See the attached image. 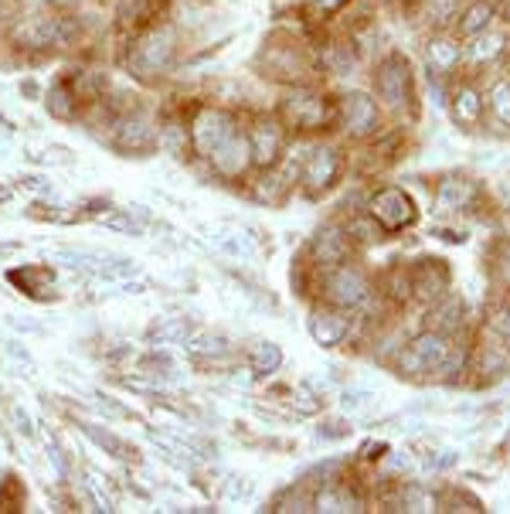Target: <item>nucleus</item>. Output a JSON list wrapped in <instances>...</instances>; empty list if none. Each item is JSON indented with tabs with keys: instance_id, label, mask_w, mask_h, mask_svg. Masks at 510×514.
<instances>
[{
	"instance_id": "nucleus-25",
	"label": "nucleus",
	"mask_w": 510,
	"mask_h": 514,
	"mask_svg": "<svg viewBox=\"0 0 510 514\" xmlns=\"http://www.w3.org/2000/svg\"><path fill=\"white\" fill-rule=\"evenodd\" d=\"M279 361H283V355H279L276 344H272V341H255V348L249 355L252 375H272L279 368Z\"/></svg>"
},
{
	"instance_id": "nucleus-38",
	"label": "nucleus",
	"mask_w": 510,
	"mask_h": 514,
	"mask_svg": "<svg viewBox=\"0 0 510 514\" xmlns=\"http://www.w3.org/2000/svg\"><path fill=\"white\" fill-rule=\"evenodd\" d=\"M306 4H310L313 11H320V14H334L337 7L347 4V0H306Z\"/></svg>"
},
{
	"instance_id": "nucleus-37",
	"label": "nucleus",
	"mask_w": 510,
	"mask_h": 514,
	"mask_svg": "<svg viewBox=\"0 0 510 514\" xmlns=\"http://www.w3.org/2000/svg\"><path fill=\"white\" fill-rule=\"evenodd\" d=\"M4 351H7V355H11L14 361H21V365H28V368H31V351H24L17 341H7V344H4Z\"/></svg>"
},
{
	"instance_id": "nucleus-20",
	"label": "nucleus",
	"mask_w": 510,
	"mask_h": 514,
	"mask_svg": "<svg viewBox=\"0 0 510 514\" xmlns=\"http://www.w3.org/2000/svg\"><path fill=\"white\" fill-rule=\"evenodd\" d=\"M160 147L177 160L194 154L191 137H187V116H164V120H160Z\"/></svg>"
},
{
	"instance_id": "nucleus-33",
	"label": "nucleus",
	"mask_w": 510,
	"mask_h": 514,
	"mask_svg": "<svg viewBox=\"0 0 510 514\" xmlns=\"http://www.w3.org/2000/svg\"><path fill=\"white\" fill-rule=\"evenodd\" d=\"M31 160H38V164H75V157H72V150L68 147H48L45 154H31Z\"/></svg>"
},
{
	"instance_id": "nucleus-13",
	"label": "nucleus",
	"mask_w": 510,
	"mask_h": 514,
	"mask_svg": "<svg viewBox=\"0 0 510 514\" xmlns=\"http://www.w3.org/2000/svg\"><path fill=\"white\" fill-rule=\"evenodd\" d=\"M208 164L215 167L218 178H245V171L252 167V147H249V133H245V126L235 133V137H228L215 154L208 157Z\"/></svg>"
},
{
	"instance_id": "nucleus-6",
	"label": "nucleus",
	"mask_w": 510,
	"mask_h": 514,
	"mask_svg": "<svg viewBox=\"0 0 510 514\" xmlns=\"http://www.w3.org/2000/svg\"><path fill=\"white\" fill-rule=\"evenodd\" d=\"M279 120L293 130L303 133H317L337 123V103H330L327 96L306 89V86H289V96L279 106Z\"/></svg>"
},
{
	"instance_id": "nucleus-23",
	"label": "nucleus",
	"mask_w": 510,
	"mask_h": 514,
	"mask_svg": "<svg viewBox=\"0 0 510 514\" xmlns=\"http://www.w3.org/2000/svg\"><path fill=\"white\" fill-rule=\"evenodd\" d=\"M136 372L147 375V378H160V382H164V378H167V382H177V378H181L174 358L164 355V351H150V355L136 358Z\"/></svg>"
},
{
	"instance_id": "nucleus-31",
	"label": "nucleus",
	"mask_w": 510,
	"mask_h": 514,
	"mask_svg": "<svg viewBox=\"0 0 510 514\" xmlns=\"http://www.w3.org/2000/svg\"><path fill=\"white\" fill-rule=\"evenodd\" d=\"M357 501L351 494L337 491V487H327L320 497H317V511H354Z\"/></svg>"
},
{
	"instance_id": "nucleus-24",
	"label": "nucleus",
	"mask_w": 510,
	"mask_h": 514,
	"mask_svg": "<svg viewBox=\"0 0 510 514\" xmlns=\"http://www.w3.org/2000/svg\"><path fill=\"white\" fill-rule=\"evenodd\" d=\"M99 225H106L109 232L119 235H147V222H136V212H126V208H109V212L99 215Z\"/></svg>"
},
{
	"instance_id": "nucleus-19",
	"label": "nucleus",
	"mask_w": 510,
	"mask_h": 514,
	"mask_svg": "<svg viewBox=\"0 0 510 514\" xmlns=\"http://www.w3.org/2000/svg\"><path fill=\"white\" fill-rule=\"evenodd\" d=\"M184 348L194 361H218L228 355V337L218 331H198L194 327L191 337L184 341Z\"/></svg>"
},
{
	"instance_id": "nucleus-34",
	"label": "nucleus",
	"mask_w": 510,
	"mask_h": 514,
	"mask_svg": "<svg viewBox=\"0 0 510 514\" xmlns=\"http://www.w3.org/2000/svg\"><path fill=\"white\" fill-rule=\"evenodd\" d=\"M371 402H374V395H371V392H364V389H347V392H344V399H340V406L361 412V409H368Z\"/></svg>"
},
{
	"instance_id": "nucleus-29",
	"label": "nucleus",
	"mask_w": 510,
	"mask_h": 514,
	"mask_svg": "<svg viewBox=\"0 0 510 514\" xmlns=\"http://www.w3.org/2000/svg\"><path fill=\"white\" fill-rule=\"evenodd\" d=\"M487 109L500 126H510V82L507 79L493 82V89L487 96Z\"/></svg>"
},
{
	"instance_id": "nucleus-35",
	"label": "nucleus",
	"mask_w": 510,
	"mask_h": 514,
	"mask_svg": "<svg viewBox=\"0 0 510 514\" xmlns=\"http://www.w3.org/2000/svg\"><path fill=\"white\" fill-rule=\"evenodd\" d=\"M225 494L232 497V501H238V497H249V494H252V484H249V477H228V487H225Z\"/></svg>"
},
{
	"instance_id": "nucleus-22",
	"label": "nucleus",
	"mask_w": 510,
	"mask_h": 514,
	"mask_svg": "<svg viewBox=\"0 0 510 514\" xmlns=\"http://www.w3.org/2000/svg\"><path fill=\"white\" fill-rule=\"evenodd\" d=\"M85 436H89L92 443L99 446V450H106L109 457H116V460H133L136 457V450L126 440H119V436L113 433V429H102V426H96V423H82L79 426Z\"/></svg>"
},
{
	"instance_id": "nucleus-11",
	"label": "nucleus",
	"mask_w": 510,
	"mask_h": 514,
	"mask_svg": "<svg viewBox=\"0 0 510 514\" xmlns=\"http://www.w3.org/2000/svg\"><path fill=\"white\" fill-rule=\"evenodd\" d=\"M368 208H371V218L378 222L381 232H398V229H405V225L415 218L412 198H408L405 191H398V188L378 191V195L371 198Z\"/></svg>"
},
{
	"instance_id": "nucleus-8",
	"label": "nucleus",
	"mask_w": 510,
	"mask_h": 514,
	"mask_svg": "<svg viewBox=\"0 0 510 514\" xmlns=\"http://www.w3.org/2000/svg\"><path fill=\"white\" fill-rule=\"evenodd\" d=\"M249 133V147H252V167L259 171H272V167L283 160L286 150V123L279 116H255V120L245 126Z\"/></svg>"
},
{
	"instance_id": "nucleus-21",
	"label": "nucleus",
	"mask_w": 510,
	"mask_h": 514,
	"mask_svg": "<svg viewBox=\"0 0 510 514\" xmlns=\"http://www.w3.org/2000/svg\"><path fill=\"white\" fill-rule=\"evenodd\" d=\"M194 324L191 317H157L147 327V341L150 344H184L191 337Z\"/></svg>"
},
{
	"instance_id": "nucleus-2",
	"label": "nucleus",
	"mask_w": 510,
	"mask_h": 514,
	"mask_svg": "<svg viewBox=\"0 0 510 514\" xmlns=\"http://www.w3.org/2000/svg\"><path fill=\"white\" fill-rule=\"evenodd\" d=\"M181 48L184 38L177 21L157 18L143 24V28L130 31V38L123 45V69L136 82H164L181 65Z\"/></svg>"
},
{
	"instance_id": "nucleus-4",
	"label": "nucleus",
	"mask_w": 510,
	"mask_h": 514,
	"mask_svg": "<svg viewBox=\"0 0 510 514\" xmlns=\"http://www.w3.org/2000/svg\"><path fill=\"white\" fill-rule=\"evenodd\" d=\"M255 69L269 75V79L283 82V86H306V75L313 72V65L310 58H306L300 41L276 35L262 45L259 58H255Z\"/></svg>"
},
{
	"instance_id": "nucleus-14",
	"label": "nucleus",
	"mask_w": 510,
	"mask_h": 514,
	"mask_svg": "<svg viewBox=\"0 0 510 514\" xmlns=\"http://www.w3.org/2000/svg\"><path fill=\"white\" fill-rule=\"evenodd\" d=\"M446 358H449V344L436 334H425L419 341L408 344L402 358H398V365L405 368V375H422V372H436Z\"/></svg>"
},
{
	"instance_id": "nucleus-10",
	"label": "nucleus",
	"mask_w": 510,
	"mask_h": 514,
	"mask_svg": "<svg viewBox=\"0 0 510 514\" xmlns=\"http://www.w3.org/2000/svg\"><path fill=\"white\" fill-rule=\"evenodd\" d=\"M374 92H378V106L385 109H402L412 99V69L402 55L381 58L378 72H374Z\"/></svg>"
},
{
	"instance_id": "nucleus-30",
	"label": "nucleus",
	"mask_w": 510,
	"mask_h": 514,
	"mask_svg": "<svg viewBox=\"0 0 510 514\" xmlns=\"http://www.w3.org/2000/svg\"><path fill=\"white\" fill-rule=\"evenodd\" d=\"M483 116V99L476 96L473 86H463L456 92V120L459 123H476Z\"/></svg>"
},
{
	"instance_id": "nucleus-27",
	"label": "nucleus",
	"mask_w": 510,
	"mask_h": 514,
	"mask_svg": "<svg viewBox=\"0 0 510 514\" xmlns=\"http://www.w3.org/2000/svg\"><path fill=\"white\" fill-rule=\"evenodd\" d=\"M490 18H493V4H487V0L470 4L463 11V18H459V35H480V31L490 24Z\"/></svg>"
},
{
	"instance_id": "nucleus-5",
	"label": "nucleus",
	"mask_w": 510,
	"mask_h": 514,
	"mask_svg": "<svg viewBox=\"0 0 510 514\" xmlns=\"http://www.w3.org/2000/svg\"><path fill=\"white\" fill-rule=\"evenodd\" d=\"M109 143L119 150L123 157H147L160 147V123L153 120L143 106L126 109L109 120Z\"/></svg>"
},
{
	"instance_id": "nucleus-9",
	"label": "nucleus",
	"mask_w": 510,
	"mask_h": 514,
	"mask_svg": "<svg viewBox=\"0 0 510 514\" xmlns=\"http://www.w3.org/2000/svg\"><path fill=\"white\" fill-rule=\"evenodd\" d=\"M347 137L364 140L371 133H378L381 126V106L378 99H371L368 92H347V96L337 99V123Z\"/></svg>"
},
{
	"instance_id": "nucleus-26",
	"label": "nucleus",
	"mask_w": 510,
	"mask_h": 514,
	"mask_svg": "<svg viewBox=\"0 0 510 514\" xmlns=\"http://www.w3.org/2000/svg\"><path fill=\"white\" fill-rule=\"evenodd\" d=\"M215 249L228 259H249L252 256V242L245 239V232H215Z\"/></svg>"
},
{
	"instance_id": "nucleus-16",
	"label": "nucleus",
	"mask_w": 510,
	"mask_h": 514,
	"mask_svg": "<svg viewBox=\"0 0 510 514\" xmlns=\"http://www.w3.org/2000/svg\"><path fill=\"white\" fill-rule=\"evenodd\" d=\"M310 334L320 348H337L347 334H351V317L340 307H320L310 317Z\"/></svg>"
},
{
	"instance_id": "nucleus-17",
	"label": "nucleus",
	"mask_w": 510,
	"mask_h": 514,
	"mask_svg": "<svg viewBox=\"0 0 510 514\" xmlns=\"http://www.w3.org/2000/svg\"><path fill=\"white\" fill-rule=\"evenodd\" d=\"M351 235L340 232V229H323L310 246V256L317 259L320 266H337V263H347L351 256Z\"/></svg>"
},
{
	"instance_id": "nucleus-40",
	"label": "nucleus",
	"mask_w": 510,
	"mask_h": 514,
	"mask_svg": "<svg viewBox=\"0 0 510 514\" xmlns=\"http://www.w3.org/2000/svg\"><path fill=\"white\" fill-rule=\"evenodd\" d=\"M14 7H21V11H34V7H48L55 4V0H11Z\"/></svg>"
},
{
	"instance_id": "nucleus-1",
	"label": "nucleus",
	"mask_w": 510,
	"mask_h": 514,
	"mask_svg": "<svg viewBox=\"0 0 510 514\" xmlns=\"http://www.w3.org/2000/svg\"><path fill=\"white\" fill-rule=\"evenodd\" d=\"M7 41L28 55H55L72 52L85 41V21L82 14L65 11V7H34L21 11L7 28Z\"/></svg>"
},
{
	"instance_id": "nucleus-3",
	"label": "nucleus",
	"mask_w": 510,
	"mask_h": 514,
	"mask_svg": "<svg viewBox=\"0 0 510 514\" xmlns=\"http://www.w3.org/2000/svg\"><path fill=\"white\" fill-rule=\"evenodd\" d=\"M238 130H242V120H238V113H232V109L225 106L198 103L187 113V137H191V150L201 160H208L221 143L235 137Z\"/></svg>"
},
{
	"instance_id": "nucleus-41",
	"label": "nucleus",
	"mask_w": 510,
	"mask_h": 514,
	"mask_svg": "<svg viewBox=\"0 0 510 514\" xmlns=\"http://www.w3.org/2000/svg\"><path fill=\"white\" fill-rule=\"evenodd\" d=\"M21 92H24V96H31V99H41L38 82H31V79H24V82H21Z\"/></svg>"
},
{
	"instance_id": "nucleus-28",
	"label": "nucleus",
	"mask_w": 510,
	"mask_h": 514,
	"mask_svg": "<svg viewBox=\"0 0 510 514\" xmlns=\"http://www.w3.org/2000/svg\"><path fill=\"white\" fill-rule=\"evenodd\" d=\"M286 191H289V181L283 178V174H266V178L255 181L252 195L259 201H266V205H283Z\"/></svg>"
},
{
	"instance_id": "nucleus-42",
	"label": "nucleus",
	"mask_w": 510,
	"mask_h": 514,
	"mask_svg": "<svg viewBox=\"0 0 510 514\" xmlns=\"http://www.w3.org/2000/svg\"><path fill=\"white\" fill-rule=\"evenodd\" d=\"M0 130H7V133H11V130H14V123H11V120H7V116H4V113H0Z\"/></svg>"
},
{
	"instance_id": "nucleus-18",
	"label": "nucleus",
	"mask_w": 510,
	"mask_h": 514,
	"mask_svg": "<svg viewBox=\"0 0 510 514\" xmlns=\"http://www.w3.org/2000/svg\"><path fill=\"white\" fill-rule=\"evenodd\" d=\"M157 11H160V0H113V18L126 31H136L143 24L157 21Z\"/></svg>"
},
{
	"instance_id": "nucleus-44",
	"label": "nucleus",
	"mask_w": 510,
	"mask_h": 514,
	"mask_svg": "<svg viewBox=\"0 0 510 514\" xmlns=\"http://www.w3.org/2000/svg\"><path fill=\"white\" fill-rule=\"evenodd\" d=\"M507 21H510V0H507Z\"/></svg>"
},
{
	"instance_id": "nucleus-36",
	"label": "nucleus",
	"mask_w": 510,
	"mask_h": 514,
	"mask_svg": "<svg viewBox=\"0 0 510 514\" xmlns=\"http://www.w3.org/2000/svg\"><path fill=\"white\" fill-rule=\"evenodd\" d=\"M96 406H99L102 412H113V416H119V419H133V412H130V409L119 406L116 399H106V395H99V392H96Z\"/></svg>"
},
{
	"instance_id": "nucleus-15",
	"label": "nucleus",
	"mask_w": 510,
	"mask_h": 514,
	"mask_svg": "<svg viewBox=\"0 0 510 514\" xmlns=\"http://www.w3.org/2000/svg\"><path fill=\"white\" fill-rule=\"evenodd\" d=\"M41 103H45L51 120H58V123H75L85 116V103L79 99V92L68 86L65 75L62 79H55L45 92H41Z\"/></svg>"
},
{
	"instance_id": "nucleus-39",
	"label": "nucleus",
	"mask_w": 510,
	"mask_h": 514,
	"mask_svg": "<svg viewBox=\"0 0 510 514\" xmlns=\"http://www.w3.org/2000/svg\"><path fill=\"white\" fill-rule=\"evenodd\" d=\"M21 188H24V191L31 188V191H38V195H48V191H51L41 178H24V181H21Z\"/></svg>"
},
{
	"instance_id": "nucleus-32",
	"label": "nucleus",
	"mask_w": 510,
	"mask_h": 514,
	"mask_svg": "<svg viewBox=\"0 0 510 514\" xmlns=\"http://www.w3.org/2000/svg\"><path fill=\"white\" fill-rule=\"evenodd\" d=\"M7 419H11V426H14V433H21V436H34V426H31V416H28V409L21 406V402H7Z\"/></svg>"
},
{
	"instance_id": "nucleus-7",
	"label": "nucleus",
	"mask_w": 510,
	"mask_h": 514,
	"mask_svg": "<svg viewBox=\"0 0 510 514\" xmlns=\"http://www.w3.org/2000/svg\"><path fill=\"white\" fill-rule=\"evenodd\" d=\"M320 290H323V300L340 310L361 307V303L371 297L368 276H364L357 266H347V263L327 266V273H323V280H320Z\"/></svg>"
},
{
	"instance_id": "nucleus-43",
	"label": "nucleus",
	"mask_w": 510,
	"mask_h": 514,
	"mask_svg": "<svg viewBox=\"0 0 510 514\" xmlns=\"http://www.w3.org/2000/svg\"><path fill=\"white\" fill-rule=\"evenodd\" d=\"M11 198V188H4V184H0V201H7Z\"/></svg>"
},
{
	"instance_id": "nucleus-12",
	"label": "nucleus",
	"mask_w": 510,
	"mask_h": 514,
	"mask_svg": "<svg viewBox=\"0 0 510 514\" xmlns=\"http://www.w3.org/2000/svg\"><path fill=\"white\" fill-rule=\"evenodd\" d=\"M340 174V154L334 147H313L300 164V184L310 195H323Z\"/></svg>"
}]
</instances>
